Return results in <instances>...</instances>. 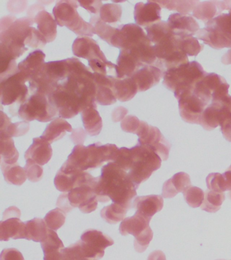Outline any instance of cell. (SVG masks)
<instances>
[{
    "label": "cell",
    "instance_id": "obj_1",
    "mask_svg": "<svg viewBox=\"0 0 231 260\" xmlns=\"http://www.w3.org/2000/svg\"><path fill=\"white\" fill-rule=\"evenodd\" d=\"M72 59L70 74L58 83L48 96L60 117L65 119L74 117L86 108L96 105L94 73L78 58Z\"/></svg>",
    "mask_w": 231,
    "mask_h": 260
},
{
    "label": "cell",
    "instance_id": "obj_2",
    "mask_svg": "<svg viewBox=\"0 0 231 260\" xmlns=\"http://www.w3.org/2000/svg\"><path fill=\"white\" fill-rule=\"evenodd\" d=\"M27 17L17 19L14 16L0 21V67L6 68L28 50L33 48L34 30Z\"/></svg>",
    "mask_w": 231,
    "mask_h": 260
},
{
    "label": "cell",
    "instance_id": "obj_3",
    "mask_svg": "<svg viewBox=\"0 0 231 260\" xmlns=\"http://www.w3.org/2000/svg\"><path fill=\"white\" fill-rule=\"evenodd\" d=\"M138 188L128 173L114 162H111L102 168L96 193L99 202L112 201L113 203L131 208L133 199L137 195Z\"/></svg>",
    "mask_w": 231,
    "mask_h": 260
},
{
    "label": "cell",
    "instance_id": "obj_4",
    "mask_svg": "<svg viewBox=\"0 0 231 260\" xmlns=\"http://www.w3.org/2000/svg\"><path fill=\"white\" fill-rule=\"evenodd\" d=\"M145 28L148 38L154 44L156 65L166 71L188 62L187 55L180 48L179 35L174 32L168 22L160 21Z\"/></svg>",
    "mask_w": 231,
    "mask_h": 260
},
{
    "label": "cell",
    "instance_id": "obj_5",
    "mask_svg": "<svg viewBox=\"0 0 231 260\" xmlns=\"http://www.w3.org/2000/svg\"><path fill=\"white\" fill-rule=\"evenodd\" d=\"M161 160L153 148L139 144L130 149L125 147L119 149L115 162L128 173L131 180L139 187L160 168Z\"/></svg>",
    "mask_w": 231,
    "mask_h": 260
},
{
    "label": "cell",
    "instance_id": "obj_6",
    "mask_svg": "<svg viewBox=\"0 0 231 260\" xmlns=\"http://www.w3.org/2000/svg\"><path fill=\"white\" fill-rule=\"evenodd\" d=\"M206 74L200 63L192 61L166 70L163 85L173 91L178 99L182 93L190 91Z\"/></svg>",
    "mask_w": 231,
    "mask_h": 260
},
{
    "label": "cell",
    "instance_id": "obj_7",
    "mask_svg": "<svg viewBox=\"0 0 231 260\" xmlns=\"http://www.w3.org/2000/svg\"><path fill=\"white\" fill-rule=\"evenodd\" d=\"M196 36L212 48H231V8L228 13L206 22V27L201 28Z\"/></svg>",
    "mask_w": 231,
    "mask_h": 260
},
{
    "label": "cell",
    "instance_id": "obj_8",
    "mask_svg": "<svg viewBox=\"0 0 231 260\" xmlns=\"http://www.w3.org/2000/svg\"><path fill=\"white\" fill-rule=\"evenodd\" d=\"M78 1H58L53 9L54 18L58 25L66 26L78 36L92 37L95 34L94 26L85 21L78 14Z\"/></svg>",
    "mask_w": 231,
    "mask_h": 260
},
{
    "label": "cell",
    "instance_id": "obj_9",
    "mask_svg": "<svg viewBox=\"0 0 231 260\" xmlns=\"http://www.w3.org/2000/svg\"><path fill=\"white\" fill-rule=\"evenodd\" d=\"M58 114L55 106L49 98L43 93H31L27 101L20 106L17 115L28 122L38 120L40 122L52 121Z\"/></svg>",
    "mask_w": 231,
    "mask_h": 260
},
{
    "label": "cell",
    "instance_id": "obj_10",
    "mask_svg": "<svg viewBox=\"0 0 231 260\" xmlns=\"http://www.w3.org/2000/svg\"><path fill=\"white\" fill-rule=\"evenodd\" d=\"M98 178L87 174L84 180L68 192V198L73 208L78 207L84 213H90L96 210L98 198L96 193Z\"/></svg>",
    "mask_w": 231,
    "mask_h": 260
},
{
    "label": "cell",
    "instance_id": "obj_11",
    "mask_svg": "<svg viewBox=\"0 0 231 260\" xmlns=\"http://www.w3.org/2000/svg\"><path fill=\"white\" fill-rule=\"evenodd\" d=\"M150 221L151 219L136 212L133 216L123 219L119 226L121 235H131L135 237V248L139 253L145 251L153 239V233L149 226Z\"/></svg>",
    "mask_w": 231,
    "mask_h": 260
},
{
    "label": "cell",
    "instance_id": "obj_12",
    "mask_svg": "<svg viewBox=\"0 0 231 260\" xmlns=\"http://www.w3.org/2000/svg\"><path fill=\"white\" fill-rule=\"evenodd\" d=\"M29 82L27 77L20 71L3 79L0 83L1 102L4 105H15L20 106L25 103L29 97V87L26 85ZM19 111V110H18Z\"/></svg>",
    "mask_w": 231,
    "mask_h": 260
},
{
    "label": "cell",
    "instance_id": "obj_13",
    "mask_svg": "<svg viewBox=\"0 0 231 260\" xmlns=\"http://www.w3.org/2000/svg\"><path fill=\"white\" fill-rule=\"evenodd\" d=\"M136 134L139 136V144L153 148L162 160L168 159L171 146L157 127L141 121Z\"/></svg>",
    "mask_w": 231,
    "mask_h": 260
},
{
    "label": "cell",
    "instance_id": "obj_14",
    "mask_svg": "<svg viewBox=\"0 0 231 260\" xmlns=\"http://www.w3.org/2000/svg\"><path fill=\"white\" fill-rule=\"evenodd\" d=\"M118 151L119 148L112 144L103 145L96 142L87 146L86 171L98 168L105 162H115Z\"/></svg>",
    "mask_w": 231,
    "mask_h": 260
},
{
    "label": "cell",
    "instance_id": "obj_15",
    "mask_svg": "<svg viewBox=\"0 0 231 260\" xmlns=\"http://www.w3.org/2000/svg\"><path fill=\"white\" fill-rule=\"evenodd\" d=\"M87 173L73 166L66 160L56 175L54 185L60 192H70L84 180Z\"/></svg>",
    "mask_w": 231,
    "mask_h": 260
},
{
    "label": "cell",
    "instance_id": "obj_16",
    "mask_svg": "<svg viewBox=\"0 0 231 260\" xmlns=\"http://www.w3.org/2000/svg\"><path fill=\"white\" fill-rule=\"evenodd\" d=\"M165 72V69L155 64L145 65L134 73L131 78L137 83L139 91H145L158 84Z\"/></svg>",
    "mask_w": 231,
    "mask_h": 260
},
{
    "label": "cell",
    "instance_id": "obj_17",
    "mask_svg": "<svg viewBox=\"0 0 231 260\" xmlns=\"http://www.w3.org/2000/svg\"><path fill=\"white\" fill-rule=\"evenodd\" d=\"M161 7L155 1L139 2L135 8V19L138 25L149 26L161 21Z\"/></svg>",
    "mask_w": 231,
    "mask_h": 260
},
{
    "label": "cell",
    "instance_id": "obj_18",
    "mask_svg": "<svg viewBox=\"0 0 231 260\" xmlns=\"http://www.w3.org/2000/svg\"><path fill=\"white\" fill-rule=\"evenodd\" d=\"M96 84V102L101 105H111L116 103L113 87L116 77L94 73Z\"/></svg>",
    "mask_w": 231,
    "mask_h": 260
},
{
    "label": "cell",
    "instance_id": "obj_19",
    "mask_svg": "<svg viewBox=\"0 0 231 260\" xmlns=\"http://www.w3.org/2000/svg\"><path fill=\"white\" fill-rule=\"evenodd\" d=\"M73 52L76 56L87 59L88 61L101 60L107 61L104 53L96 41L88 37L77 38L72 46Z\"/></svg>",
    "mask_w": 231,
    "mask_h": 260
},
{
    "label": "cell",
    "instance_id": "obj_20",
    "mask_svg": "<svg viewBox=\"0 0 231 260\" xmlns=\"http://www.w3.org/2000/svg\"><path fill=\"white\" fill-rule=\"evenodd\" d=\"M231 8V1H209L200 2L192 12V15L208 22L222 14L224 10Z\"/></svg>",
    "mask_w": 231,
    "mask_h": 260
},
{
    "label": "cell",
    "instance_id": "obj_21",
    "mask_svg": "<svg viewBox=\"0 0 231 260\" xmlns=\"http://www.w3.org/2000/svg\"><path fill=\"white\" fill-rule=\"evenodd\" d=\"M27 18L31 20L32 23L37 24L38 30L40 34L43 35L47 43L53 42L55 40L57 35V22L53 16L46 11L45 9L40 10L35 15Z\"/></svg>",
    "mask_w": 231,
    "mask_h": 260
},
{
    "label": "cell",
    "instance_id": "obj_22",
    "mask_svg": "<svg viewBox=\"0 0 231 260\" xmlns=\"http://www.w3.org/2000/svg\"><path fill=\"white\" fill-rule=\"evenodd\" d=\"M52 156V148L50 144L43 138H34L33 144L25 154L26 160L31 159L40 166L49 162Z\"/></svg>",
    "mask_w": 231,
    "mask_h": 260
},
{
    "label": "cell",
    "instance_id": "obj_23",
    "mask_svg": "<svg viewBox=\"0 0 231 260\" xmlns=\"http://www.w3.org/2000/svg\"><path fill=\"white\" fill-rule=\"evenodd\" d=\"M163 206V198L159 195L137 197L133 202V207L137 213L151 219L156 213L161 210Z\"/></svg>",
    "mask_w": 231,
    "mask_h": 260
},
{
    "label": "cell",
    "instance_id": "obj_24",
    "mask_svg": "<svg viewBox=\"0 0 231 260\" xmlns=\"http://www.w3.org/2000/svg\"><path fill=\"white\" fill-rule=\"evenodd\" d=\"M25 239V223L19 217H11L0 221V240Z\"/></svg>",
    "mask_w": 231,
    "mask_h": 260
},
{
    "label": "cell",
    "instance_id": "obj_25",
    "mask_svg": "<svg viewBox=\"0 0 231 260\" xmlns=\"http://www.w3.org/2000/svg\"><path fill=\"white\" fill-rule=\"evenodd\" d=\"M44 252V260H63V243L56 231L48 230L47 237L41 243Z\"/></svg>",
    "mask_w": 231,
    "mask_h": 260
},
{
    "label": "cell",
    "instance_id": "obj_26",
    "mask_svg": "<svg viewBox=\"0 0 231 260\" xmlns=\"http://www.w3.org/2000/svg\"><path fill=\"white\" fill-rule=\"evenodd\" d=\"M168 23L174 31L196 36L200 30V25L192 16L182 14H173L170 16Z\"/></svg>",
    "mask_w": 231,
    "mask_h": 260
},
{
    "label": "cell",
    "instance_id": "obj_27",
    "mask_svg": "<svg viewBox=\"0 0 231 260\" xmlns=\"http://www.w3.org/2000/svg\"><path fill=\"white\" fill-rule=\"evenodd\" d=\"M117 78L131 77L141 67L145 66L126 50H121L117 60Z\"/></svg>",
    "mask_w": 231,
    "mask_h": 260
},
{
    "label": "cell",
    "instance_id": "obj_28",
    "mask_svg": "<svg viewBox=\"0 0 231 260\" xmlns=\"http://www.w3.org/2000/svg\"><path fill=\"white\" fill-rule=\"evenodd\" d=\"M46 55L42 50H36L18 65L20 72L25 75L30 80L42 68L44 64Z\"/></svg>",
    "mask_w": 231,
    "mask_h": 260
},
{
    "label": "cell",
    "instance_id": "obj_29",
    "mask_svg": "<svg viewBox=\"0 0 231 260\" xmlns=\"http://www.w3.org/2000/svg\"><path fill=\"white\" fill-rule=\"evenodd\" d=\"M189 176L184 172L178 173L173 178L164 183L162 195L165 198H172L175 197L178 192L187 190L190 186Z\"/></svg>",
    "mask_w": 231,
    "mask_h": 260
},
{
    "label": "cell",
    "instance_id": "obj_30",
    "mask_svg": "<svg viewBox=\"0 0 231 260\" xmlns=\"http://www.w3.org/2000/svg\"><path fill=\"white\" fill-rule=\"evenodd\" d=\"M82 118L85 129L90 136H95L101 133L103 128V120L96 105H91L82 112Z\"/></svg>",
    "mask_w": 231,
    "mask_h": 260
},
{
    "label": "cell",
    "instance_id": "obj_31",
    "mask_svg": "<svg viewBox=\"0 0 231 260\" xmlns=\"http://www.w3.org/2000/svg\"><path fill=\"white\" fill-rule=\"evenodd\" d=\"M29 123L27 121L12 123L11 119L3 111L1 112L0 136L7 137H19L25 135L29 132Z\"/></svg>",
    "mask_w": 231,
    "mask_h": 260
},
{
    "label": "cell",
    "instance_id": "obj_32",
    "mask_svg": "<svg viewBox=\"0 0 231 260\" xmlns=\"http://www.w3.org/2000/svg\"><path fill=\"white\" fill-rule=\"evenodd\" d=\"M113 91L117 100L121 102H126L135 97L139 89L131 77H128L123 79L116 78Z\"/></svg>",
    "mask_w": 231,
    "mask_h": 260
},
{
    "label": "cell",
    "instance_id": "obj_33",
    "mask_svg": "<svg viewBox=\"0 0 231 260\" xmlns=\"http://www.w3.org/2000/svg\"><path fill=\"white\" fill-rule=\"evenodd\" d=\"M73 132L72 125L62 118H56L46 127L42 137L46 141L52 142L61 139L67 132Z\"/></svg>",
    "mask_w": 231,
    "mask_h": 260
},
{
    "label": "cell",
    "instance_id": "obj_34",
    "mask_svg": "<svg viewBox=\"0 0 231 260\" xmlns=\"http://www.w3.org/2000/svg\"><path fill=\"white\" fill-rule=\"evenodd\" d=\"M81 240L99 251L105 252L107 247L114 244V241L108 235L94 229H88L81 236Z\"/></svg>",
    "mask_w": 231,
    "mask_h": 260
},
{
    "label": "cell",
    "instance_id": "obj_35",
    "mask_svg": "<svg viewBox=\"0 0 231 260\" xmlns=\"http://www.w3.org/2000/svg\"><path fill=\"white\" fill-rule=\"evenodd\" d=\"M48 229L43 219L36 217L25 223V239L42 243L47 237Z\"/></svg>",
    "mask_w": 231,
    "mask_h": 260
},
{
    "label": "cell",
    "instance_id": "obj_36",
    "mask_svg": "<svg viewBox=\"0 0 231 260\" xmlns=\"http://www.w3.org/2000/svg\"><path fill=\"white\" fill-rule=\"evenodd\" d=\"M63 260H98L82 240L72 244L63 250Z\"/></svg>",
    "mask_w": 231,
    "mask_h": 260
},
{
    "label": "cell",
    "instance_id": "obj_37",
    "mask_svg": "<svg viewBox=\"0 0 231 260\" xmlns=\"http://www.w3.org/2000/svg\"><path fill=\"white\" fill-rule=\"evenodd\" d=\"M5 181L9 184L21 186L27 180V174L25 168H21L19 164L8 165L1 162Z\"/></svg>",
    "mask_w": 231,
    "mask_h": 260
},
{
    "label": "cell",
    "instance_id": "obj_38",
    "mask_svg": "<svg viewBox=\"0 0 231 260\" xmlns=\"http://www.w3.org/2000/svg\"><path fill=\"white\" fill-rule=\"evenodd\" d=\"M0 154L1 162L8 165L17 164L19 153L15 147L13 138L0 136Z\"/></svg>",
    "mask_w": 231,
    "mask_h": 260
},
{
    "label": "cell",
    "instance_id": "obj_39",
    "mask_svg": "<svg viewBox=\"0 0 231 260\" xmlns=\"http://www.w3.org/2000/svg\"><path fill=\"white\" fill-rule=\"evenodd\" d=\"M207 184L210 190L223 192L231 190V170H227L223 174L213 173L207 178Z\"/></svg>",
    "mask_w": 231,
    "mask_h": 260
},
{
    "label": "cell",
    "instance_id": "obj_40",
    "mask_svg": "<svg viewBox=\"0 0 231 260\" xmlns=\"http://www.w3.org/2000/svg\"><path fill=\"white\" fill-rule=\"evenodd\" d=\"M130 207L113 203L109 206L105 207L101 211V215L107 223L115 224L125 219L127 211Z\"/></svg>",
    "mask_w": 231,
    "mask_h": 260
},
{
    "label": "cell",
    "instance_id": "obj_41",
    "mask_svg": "<svg viewBox=\"0 0 231 260\" xmlns=\"http://www.w3.org/2000/svg\"><path fill=\"white\" fill-rule=\"evenodd\" d=\"M90 23L94 26L95 34L98 35L102 40L111 44V40L116 34L118 28L113 27L101 19L99 14L93 15L90 18Z\"/></svg>",
    "mask_w": 231,
    "mask_h": 260
},
{
    "label": "cell",
    "instance_id": "obj_42",
    "mask_svg": "<svg viewBox=\"0 0 231 260\" xmlns=\"http://www.w3.org/2000/svg\"><path fill=\"white\" fill-rule=\"evenodd\" d=\"M161 8H167L170 10H175L180 14H184L193 12L194 8L200 3L199 1H184V0H164V1H155Z\"/></svg>",
    "mask_w": 231,
    "mask_h": 260
},
{
    "label": "cell",
    "instance_id": "obj_43",
    "mask_svg": "<svg viewBox=\"0 0 231 260\" xmlns=\"http://www.w3.org/2000/svg\"><path fill=\"white\" fill-rule=\"evenodd\" d=\"M224 199L225 196L223 192L207 190L205 192L204 201L202 205V209L208 212H216L220 209Z\"/></svg>",
    "mask_w": 231,
    "mask_h": 260
},
{
    "label": "cell",
    "instance_id": "obj_44",
    "mask_svg": "<svg viewBox=\"0 0 231 260\" xmlns=\"http://www.w3.org/2000/svg\"><path fill=\"white\" fill-rule=\"evenodd\" d=\"M122 14V8L119 4H107L103 5L101 8V19L107 24L115 23L120 20Z\"/></svg>",
    "mask_w": 231,
    "mask_h": 260
},
{
    "label": "cell",
    "instance_id": "obj_45",
    "mask_svg": "<svg viewBox=\"0 0 231 260\" xmlns=\"http://www.w3.org/2000/svg\"><path fill=\"white\" fill-rule=\"evenodd\" d=\"M66 214L62 209L57 208L52 209L46 215L44 221L48 229L56 231L60 229L65 223Z\"/></svg>",
    "mask_w": 231,
    "mask_h": 260
},
{
    "label": "cell",
    "instance_id": "obj_46",
    "mask_svg": "<svg viewBox=\"0 0 231 260\" xmlns=\"http://www.w3.org/2000/svg\"><path fill=\"white\" fill-rule=\"evenodd\" d=\"M184 196L186 202L192 207L202 206L204 201V193L197 187H190L184 191Z\"/></svg>",
    "mask_w": 231,
    "mask_h": 260
},
{
    "label": "cell",
    "instance_id": "obj_47",
    "mask_svg": "<svg viewBox=\"0 0 231 260\" xmlns=\"http://www.w3.org/2000/svg\"><path fill=\"white\" fill-rule=\"evenodd\" d=\"M24 168L27 174L28 180L32 182H39L43 177V168L33 160L27 159Z\"/></svg>",
    "mask_w": 231,
    "mask_h": 260
},
{
    "label": "cell",
    "instance_id": "obj_48",
    "mask_svg": "<svg viewBox=\"0 0 231 260\" xmlns=\"http://www.w3.org/2000/svg\"><path fill=\"white\" fill-rule=\"evenodd\" d=\"M141 122L135 116L128 115L121 121V127L123 132L136 134L141 125Z\"/></svg>",
    "mask_w": 231,
    "mask_h": 260
},
{
    "label": "cell",
    "instance_id": "obj_49",
    "mask_svg": "<svg viewBox=\"0 0 231 260\" xmlns=\"http://www.w3.org/2000/svg\"><path fill=\"white\" fill-rule=\"evenodd\" d=\"M0 260H25V259L21 251L15 248H11V249H5L2 251Z\"/></svg>",
    "mask_w": 231,
    "mask_h": 260
},
{
    "label": "cell",
    "instance_id": "obj_50",
    "mask_svg": "<svg viewBox=\"0 0 231 260\" xmlns=\"http://www.w3.org/2000/svg\"><path fill=\"white\" fill-rule=\"evenodd\" d=\"M78 3L94 15H98L100 13L101 8L103 6L102 2L101 1H78Z\"/></svg>",
    "mask_w": 231,
    "mask_h": 260
},
{
    "label": "cell",
    "instance_id": "obj_51",
    "mask_svg": "<svg viewBox=\"0 0 231 260\" xmlns=\"http://www.w3.org/2000/svg\"><path fill=\"white\" fill-rule=\"evenodd\" d=\"M56 206L62 209L66 213L70 212L74 209L70 204V201H69L68 192H64L60 195L58 198L57 202H56Z\"/></svg>",
    "mask_w": 231,
    "mask_h": 260
},
{
    "label": "cell",
    "instance_id": "obj_52",
    "mask_svg": "<svg viewBox=\"0 0 231 260\" xmlns=\"http://www.w3.org/2000/svg\"><path fill=\"white\" fill-rule=\"evenodd\" d=\"M73 142L76 145H83L86 138V133L82 128H77L73 129L72 134L70 136Z\"/></svg>",
    "mask_w": 231,
    "mask_h": 260
},
{
    "label": "cell",
    "instance_id": "obj_53",
    "mask_svg": "<svg viewBox=\"0 0 231 260\" xmlns=\"http://www.w3.org/2000/svg\"><path fill=\"white\" fill-rule=\"evenodd\" d=\"M27 2L25 1L9 2L8 3V10L12 13H21L27 7Z\"/></svg>",
    "mask_w": 231,
    "mask_h": 260
},
{
    "label": "cell",
    "instance_id": "obj_54",
    "mask_svg": "<svg viewBox=\"0 0 231 260\" xmlns=\"http://www.w3.org/2000/svg\"><path fill=\"white\" fill-rule=\"evenodd\" d=\"M127 113H128V110L125 109L124 107H119L117 108L115 111H113L112 113L113 121L117 123V122L122 121V120L124 119L125 116L127 115Z\"/></svg>",
    "mask_w": 231,
    "mask_h": 260
},
{
    "label": "cell",
    "instance_id": "obj_55",
    "mask_svg": "<svg viewBox=\"0 0 231 260\" xmlns=\"http://www.w3.org/2000/svg\"><path fill=\"white\" fill-rule=\"evenodd\" d=\"M21 210L17 207L11 206L6 209L3 213V219L11 218V217H21Z\"/></svg>",
    "mask_w": 231,
    "mask_h": 260
},
{
    "label": "cell",
    "instance_id": "obj_56",
    "mask_svg": "<svg viewBox=\"0 0 231 260\" xmlns=\"http://www.w3.org/2000/svg\"><path fill=\"white\" fill-rule=\"evenodd\" d=\"M222 62L224 64H231V49L222 57Z\"/></svg>",
    "mask_w": 231,
    "mask_h": 260
},
{
    "label": "cell",
    "instance_id": "obj_57",
    "mask_svg": "<svg viewBox=\"0 0 231 260\" xmlns=\"http://www.w3.org/2000/svg\"><path fill=\"white\" fill-rule=\"evenodd\" d=\"M228 170H231V166L230 167H229V168L228 169Z\"/></svg>",
    "mask_w": 231,
    "mask_h": 260
},
{
    "label": "cell",
    "instance_id": "obj_58",
    "mask_svg": "<svg viewBox=\"0 0 231 260\" xmlns=\"http://www.w3.org/2000/svg\"><path fill=\"white\" fill-rule=\"evenodd\" d=\"M229 195H230V197H231V192H230V194H229Z\"/></svg>",
    "mask_w": 231,
    "mask_h": 260
}]
</instances>
